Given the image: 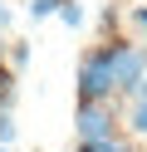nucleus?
I'll return each instance as SVG.
<instances>
[{
    "label": "nucleus",
    "instance_id": "3",
    "mask_svg": "<svg viewBox=\"0 0 147 152\" xmlns=\"http://www.w3.org/2000/svg\"><path fill=\"white\" fill-rule=\"evenodd\" d=\"M113 108H108V98L103 103H78V118H74V132H78V142H93V137H113Z\"/></svg>",
    "mask_w": 147,
    "mask_h": 152
},
{
    "label": "nucleus",
    "instance_id": "8",
    "mask_svg": "<svg viewBox=\"0 0 147 152\" xmlns=\"http://www.w3.org/2000/svg\"><path fill=\"white\" fill-rule=\"evenodd\" d=\"M0 142H15V118H10L5 103H0Z\"/></svg>",
    "mask_w": 147,
    "mask_h": 152
},
{
    "label": "nucleus",
    "instance_id": "6",
    "mask_svg": "<svg viewBox=\"0 0 147 152\" xmlns=\"http://www.w3.org/2000/svg\"><path fill=\"white\" fill-rule=\"evenodd\" d=\"M59 20H64L69 30H83V5H78V0H64V5H59Z\"/></svg>",
    "mask_w": 147,
    "mask_h": 152
},
{
    "label": "nucleus",
    "instance_id": "10",
    "mask_svg": "<svg viewBox=\"0 0 147 152\" xmlns=\"http://www.w3.org/2000/svg\"><path fill=\"white\" fill-rule=\"evenodd\" d=\"M132 25L142 30V39H147V5H137V10H132Z\"/></svg>",
    "mask_w": 147,
    "mask_h": 152
},
{
    "label": "nucleus",
    "instance_id": "13",
    "mask_svg": "<svg viewBox=\"0 0 147 152\" xmlns=\"http://www.w3.org/2000/svg\"><path fill=\"white\" fill-rule=\"evenodd\" d=\"M0 152H15V147H10V142H0Z\"/></svg>",
    "mask_w": 147,
    "mask_h": 152
},
{
    "label": "nucleus",
    "instance_id": "12",
    "mask_svg": "<svg viewBox=\"0 0 147 152\" xmlns=\"http://www.w3.org/2000/svg\"><path fill=\"white\" fill-rule=\"evenodd\" d=\"M132 98H147V74H142V83H137V93H132Z\"/></svg>",
    "mask_w": 147,
    "mask_h": 152
},
{
    "label": "nucleus",
    "instance_id": "7",
    "mask_svg": "<svg viewBox=\"0 0 147 152\" xmlns=\"http://www.w3.org/2000/svg\"><path fill=\"white\" fill-rule=\"evenodd\" d=\"M59 5L64 0H29V20H49V15H59Z\"/></svg>",
    "mask_w": 147,
    "mask_h": 152
},
{
    "label": "nucleus",
    "instance_id": "9",
    "mask_svg": "<svg viewBox=\"0 0 147 152\" xmlns=\"http://www.w3.org/2000/svg\"><path fill=\"white\" fill-rule=\"evenodd\" d=\"M25 64H29V44H25V39H20V44H15V49H10V69H25Z\"/></svg>",
    "mask_w": 147,
    "mask_h": 152
},
{
    "label": "nucleus",
    "instance_id": "2",
    "mask_svg": "<svg viewBox=\"0 0 147 152\" xmlns=\"http://www.w3.org/2000/svg\"><path fill=\"white\" fill-rule=\"evenodd\" d=\"M108 64H113V83H118V93H127V98H132L137 83H142V74H147V44L137 49V44L113 39V44H108Z\"/></svg>",
    "mask_w": 147,
    "mask_h": 152
},
{
    "label": "nucleus",
    "instance_id": "1",
    "mask_svg": "<svg viewBox=\"0 0 147 152\" xmlns=\"http://www.w3.org/2000/svg\"><path fill=\"white\" fill-rule=\"evenodd\" d=\"M113 93H118V83H113V64H108V44L88 49L78 59V103H103Z\"/></svg>",
    "mask_w": 147,
    "mask_h": 152
},
{
    "label": "nucleus",
    "instance_id": "4",
    "mask_svg": "<svg viewBox=\"0 0 147 152\" xmlns=\"http://www.w3.org/2000/svg\"><path fill=\"white\" fill-rule=\"evenodd\" d=\"M127 128H132L137 137H147V98H132V108H127Z\"/></svg>",
    "mask_w": 147,
    "mask_h": 152
},
{
    "label": "nucleus",
    "instance_id": "11",
    "mask_svg": "<svg viewBox=\"0 0 147 152\" xmlns=\"http://www.w3.org/2000/svg\"><path fill=\"white\" fill-rule=\"evenodd\" d=\"M0 25H10V5H5V0H0Z\"/></svg>",
    "mask_w": 147,
    "mask_h": 152
},
{
    "label": "nucleus",
    "instance_id": "5",
    "mask_svg": "<svg viewBox=\"0 0 147 152\" xmlns=\"http://www.w3.org/2000/svg\"><path fill=\"white\" fill-rule=\"evenodd\" d=\"M78 152H132L127 142H118V132L113 137H93V142H78Z\"/></svg>",
    "mask_w": 147,
    "mask_h": 152
}]
</instances>
